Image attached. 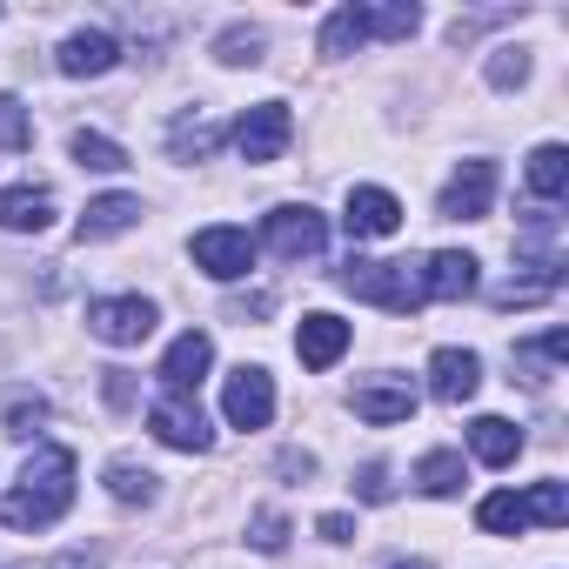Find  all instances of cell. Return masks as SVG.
I'll return each instance as SVG.
<instances>
[{
    "label": "cell",
    "instance_id": "obj_9",
    "mask_svg": "<svg viewBox=\"0 0 569 569\" xmlns=\"http://www.w3.org/2000/svg\"><path fill=\"white\" fill-rule=\"evenodd\" d=\"M489 201H496V168L489 161H462L456 174H449V188H442V221H482L489 214Z\"/></svg>",
    "mask_w": 569,
    "mask_h": 569
},
{
    "label": "cell",
    "instance_id": "obj_25",
    "mask_svg": "<svg viewBox=\"0 0 569 569\" xmlns=\"http://www.w3.org/2000/svg\"><path fill=\"white\" fill-rule=\"evenodd\" d=\"M416 489H422V496H456V489H462V456H456V449H429V456L416 462Z\"/></svg>",
    "mask_w": 569,
    "mask_h": 569
},
{
    "label": "cell",
    "instance_id": "obj_27",
    "mask_svg": "<svg viewBox=\"0 0 569 569\" xmlns=\"http://www.w3.org/2000/svg\"><path fill=\"white\" fill-rule=\"evenodd\" d=\"M422 28V8L416 0H396V8H369V34H382V41H409Z\"/></svg>",
    "mask_w": 569,
    "mask_h": 569
},
{
    "label": "cell",
    "instance_id": "obj_5",
    "mask_svg": "<svg viewBox=\"0 0 569 569\" xmlns=\"http://www.w3.org/2000/svg\"><path fill=\"white\" fill-rule=\"evenodd\" d=\"M289 134H296V121H289V108H281V101H254V108L234 121V148H241V161H254V168L281 161Z\"/></svg>",
    "mask_w": 569,
    "mask_h": 569
},
{
    "label": "cell",
    "instance_id": "obj_22",
    "mask_svg": "<svg viewBox=\"0 0 569 569\" xmlns=\"http://www.w3.org/2000/svg\"><path fill=\"white\" fill-rule=\"evenodd\" d=\"M362 41H369V8H336V14L322 21V54L342 61V54H356Z\"/></svg>",
    "mask_w": 569,
    "mask_h": 569
},
{
    "label": "cell",
    "instance_id": "obj_30",
    "mask_svg": "<svg viewBox=\"0 0 569 569\" xmlns=\"http://www.w3.org/2000/svg\"><path fill=\"white\" fill-rule=\"evenodd\" d=\"M34 141V121H28V108L14 101V94H0V148H8V154H21Z\"/></svg>",
    "mask_w": 569,
    "mask_h": 569
},
{
    "label": "cell",
    "instance_id": "obj_32",
    "mask_svg": "<svg viewBox=\"0 0 569 569\" xmlns=\"http://www.w3.org/2000/svg\"><path fill=\"white\" fill-rule=\"evenodd\" d=\"M248 542H254L261 556H281V549H289V516H274V509H261V516L248 522Z\"/></svg>",
    "mask_w": 569,
    "mask_h": 569
},
{
    "label": "cell",
    "instance_id": "obj_6",
    "mask_svg": "<svg viewBox=\"0 0 569 569\" xmlns=\"http://www.w3.org/2000/svg\"><path fill=\"white\" fill-rule=\"evenodd\" d=\"M194 268L214 274V281H241V274L254 268V241H248V228H228V221L201 228V234H194Z\"/></svg>",
    "mask_w": 569,
    "mask_h": 569
},
{
    "label": "cell",
    "instance_id": "obj_13",
    "mask_svg": "<svg viewBox=\"0 0 569 569\" xmlns=\"http://www.w3.org/2000/svg\"><path fill=\"white\" fill-rule=\"evenodd\" d=\"M462 296H476V254H462V248L429 254L422 261V302H462Z\"/></svg>",
    "mask_w": 569,
    "mask_h": 569
},
{
    "label": "cell",
    "instance_id": "obj_11",
    "mask_svg": "<svg viewBox=\"0 0 569 569\" xmlns=\"http://www.w3.org/2000/svg\"><path fill=\"white\" fill-rule=\"evenodd\" d=\"M342 228H349L356 241H382V234L402 228V201H396L389 188H349V214H342Z\"/></svg>",
    "mask_w": 569,
    "mask_h": 569
},
{
    "label": "cell",
    "instance_id": "obj_40",
    "mask_svg": "<svg viewBox=\"0 0 569 569\" xmlns=\"http://www.w3.org/2000/svg\"><path fill=\"white\" fill-rule=\"evenodd\" d=\"M389 569H429V562H389Z\"/></svg>",
    "mask_w": 569,
    "mask_h": 569
},
{
    "label": "cell",
    "instance_id": "obj_10",
    "mask_svg": "<svg viewBox=\"0 0 569 569\" xmlns=\"http://www.w3.org/2000/svg\"><path fill=\"white\" fill-rule=\"evenodd\" d=\"M54 61H61V74H68V81H101V74L121 61V41H114L108 28H74V34L61 41V54H54Z\"/></svg>",
    "mask_w": 569,
    "mask_h": 569
},
{
    "label": "cell",
    "instance_id": "obj_12",
    "mask_svg": "<svg viewBox=\"0 0 569 569\" xmlns=\"http://www.w3.org/2000/svg\"><path fill=\"white\" fill-rule=\"evenodd\" d=\"M296 356H302V369H336V362L349 356V322L329 316V309L302 316V329H296Z\"/></svg>",
    "mask_w": 569,
    "mask_h": 569
},
{
    "label": "cell",
    "instance_id": "obj_4",
    "mask_svg": "<svg viewBox=\"0 0 569 569\" xmlns=\"http://www.w3.org/2000/svg\"><path fill=\"white\" fill-rule=\"evenodd\" d=\"M154 302L148 296H101L94 309H88V329L108 342V349H134V342H148L154 336Z\"/></svg>",
    "mask_w": 569,
    "mask_h": 569
},
{
    "label": "cell",
    "instance_id": "obj_16",
    "mask_svg": "<svg viewBox=\"0 0 569 569\" xmlns=\"http://www.w3.org/2000/svg\"><path fill=\"white\" fill-rule=\"evenodd\" d=\"M134 221H141V201H134V194H101V201H88V214L74 221V234H81V248H88V241L128 234Z\"/></svg>",
    "mask_w": 569,
    "mask_h": 569
},
{
    "label": "cell",
    "instance_id": "obj_19",
    "mask_svg": "<svg viewBox=\"0 0 569 569\" xmlns=\"http://www.w3.org/2000/svg\"><path fill=\"white\" fill-rule=\"evenodd\" d=\"M356 416H362V422H409V416H416V389H402V382H369V389H356Z\"/></svg>",
    "mask_w": 569,
    "mask_h": 569
},
{
    "label": "cell",
    "instance_id": "obj_37",
    "mask_svg": "<svg viewBox=\"0 0 569 569\" xmlns=\"http://www.w3.org/2000/svg\"><path fill=\"white\" fill-rule=\"evenodd\" d=\"M316 529H322L329 542H356V516H342V509H329V516H322Z\"/></svg>",
    "mask_w": 569,
    "mask_h": 569
},
{
    "label": "cell",
    "instance_id": "obj_39",
    "mask_svg": "<svg viewBox=\"0 0 569 569\" xmlns=\"http://www.w3.org/2000/svg\"><path fill=\"white\" fill-rule=\"evenodd\" d=\"M54 569H101V562H94V556H81V549H68V556H61Z\"/></svg>",
    "mask_w": 569,
    "mask_h": 569
},
{
    "label": "cell",
    "instance_id": "obj_17",
    "mask_svg": "<svg viewBox=\"0 0 569 569\" xmlns=\"http://www.w3.org/2000/svg\"><path fill=\"white\" fill-rule=\"evenodd\" d=\"M469 449H476V462L509 469V462L522 456V429H516L509 416H476V422H469Z\"/></svg>",
    "mask_w": 569,
    "mask_h": 569
},
{
    "label": "cell",
    "instance_id": "obj_35",
    "mask_svg": "<svg viewBox=\"0 0 569 569\" xmlns=\"http://www.w3.org/2000/svg\"><path fill=\"white\" fill-rule=\"evenodd\" d=\"M356 496H362V502H389V496H396V482H389V469H382V462H369V469L356 476Z\"/></svg>",
    "mask_w": 569,
    "mask_h": 569
},
{
    "label": "cell",
    "instance_id": "obj_33",
    "mask_svg": "<svg viewBox=\"0 0 569 569\" xmlns=\"http://www.w3.org/2000/svg\"><path fill=\"white\" fill-rule=\"evenodd\" d=\"M522 81H529V54H522V48H496V61H489V88L509 94V88H522Z\"/></svg>",
    "mask_w": 569,
    "mask_h": 569
},
{
    "label": "cell",
    "instance_id": "obj_34",
    "mask_svg": "<svg viewBox=\"0 0 569 569\" xmlns=\"http://www.w3.org/2000/svg\"><path fill=\"white\" fill-rule=\"evenodd\" d=\"M569 356V329H549L542 342H522L516 349V362H562Z\"/></svg>",
    "mask_w": 569,
    "mask_h": 569
},
{
    "label": "cell",
    "instance_id": "obj_1",
    "mask_svg": "<svg viewBox=\"0 0 569 569\" xmlns=\"http://www.w3.org/2000/svg\"><path fill=\"white\" fill-rule=\"evenodd\" d=\"M74 502V449L61 442H41L21 469V482L0 496V522L8 529H54Z\"/></svg>",
    "mask_w": 569,
    "mask_h": 569
},
{
    "label": "cell",
    "instance_id": "obj_36",
    "mask_svg": "<svg viewBox=\"0 0 569 569\" xmlns=\"http://www.w3.org/2000/svg\"><path fill=\"white\" fill-rule=\"evenodd\" d=\"M274 469H281V476H296V482H309V476H316V456H309V449H281Z\"/></svg>",
    "mask_w": 569,
    "mask_h": 569
},
{
    "label": "cell",
    "instance_id": "obj_31",
    "mask_svg": "<svg viewBox=\"0 0 569 569\" xmlns=\"http://www.w3.org/2000/svg\"><path fill=\"white\" fill-rule=\"evenodd\" d=\"M41 422H48V396H14L8 402V436H41Z\"/></svg>",
    "mask_w": 569,
    "mask_h": 569
},
{
    "label": "cell",
    "instance_id": "obj_7",
    "mask_svg": "<svg viewBox=\"0 0 569 569\" xmlns=\"http://www.w3.org/2000/svg\"><path fill=\"white\" fill-rule=\"evenodd\" d=\"M221 416L234 429H268V416H274V376L254 369V362H241L228 376V389H221Z\"/></svg>",
    "mask_w": 569,
    "mask_h": 569
},
{
    "label": "cell",
    "instance_id": "obj_18",
    "mask_svg": "<svg viewBox=\"0 0 569 569\" xmlns=\"http://www.w3.org/2000/svg\"><path fill=\"white\" fill-rule=\"evenodd\" d=\"M54 221V194L48 188H0V228L8 234H41Z\"/></svg>",
    "mask_w": 569,
    "mask_h": 569
},
{
    "label": "cell",
    "instance_id": "obj_26",
    "mask_svg": "<svg viewBox=\"0 0 569 569\" xmlns=\"http://www.w3.org/2000/svg\"><path fill=\"white\" fill-rule=\"evenodd\" d=\"M214 61H221V68H254V61H261V28L234 21V28L214 41Z\"/></svg>",
    "mask_w": 569,
    "mask_h": 569
},
{
    "label": "cell",
    "instance_id": "obj_8",
    "mask_svg": "<svg viewBox=\"0 0 569 569\" xmlns=\"http://www.w3.org/2000/svg\"><path fill=\"white\" fill-rule=\"evenodd\" d=\"M148 429H154L168 449H181V456H201V449H214V429H208L201 402H188V396H161V402L148 409Z\"/></svg>",
    "mask_w": 569,
    "mask_h": 569
},
{
    "label": "cell",
    "instance_id": "obj_20",
    "mask_svg": "<svg viewBox=\"0 0 569 569\" xmlns=\"http://www.w3.org/2000/svg\"><path fill=\"white\" fill-rule=\"evenodd\" d=\"M108 496H114V502H128V509H148V502L161 496V476L121 456V462H108Z\"/></svg>",
    "mask_w": 569,
    "mask_h": 569
},
{
    "label": "cell",
    "instance_id": "obj_24",
    "mask_svg": "<svg viewBox=\"0 0 569 569\" xmlns=\"http://www.w3.org/2000/svg\"><path fill=\"white\" fill-rule=\"evenodd\" d=\"M529 188H536L542 201H556V194L569 188V148H562V141H542V148L529 154Z\"/></svg>",
    "mask_w": 569,
    "mask_h": 569
},
{
    "label": "cell",
    "instance_id": "obj_3",
    "mask_svg": "<svg viewBox=\"0 0 569 569\" xmlns=\"http://www.w3.org/2000/svg\"><path fill=\"white\" fill-rule=\"evenodd\" d=\"M322 241H329V221H322L309 201H289V208H274V214L261 221V248H268L274 261H316Z\"/></svg>",
    "mask_w": 569,
    "mask_h": 569
},
{
    "label": "cell",
    "instance_id": "obj_14",
    "mask_svg": "<svg viewBox=\"0 0 569 569\" xmlns=\"http://www.w3.org/2000/svg\"><path fill=\"white\" fill-rule=\"evenodd\" d=\"M208 362H214V342H208L201 329H188V336H174V342H168V356H161V369H154V376L168 382V396H188V389L208 376Z\"/></svg>",
    "mask_w": 569,
    "mask_h": 569
},
{
    "label": "cell",
    "instance_id": "obj_29",
    "mask_svg": "<svg viewBox=\"0 0 569 569\" xmlns=\"http://www.w3.org/2000/svg\"><path fill=\"white\" fill-rule=\"evenodd\" d=\"M522 502H529V522H542V529H562V516H569V496H562V482H536Z\"/></svg>",
    "mask_w": 569,
    "mask_h": 569
},
{
    "label": "cell",
    "instance_id": "obj_2",
    "mask_svg": "<svg viewBox=\"0 0 569 569\" xmlns=\"http://www.w3.org/2000/svg\"><path fill=\"white\" fill-rule=\"evenodd\" d=\"M342 289L356 302L389 309V316H416L422 309V268H409V261H349L342 268Z\"/></svg>",
    "mask_w": 569,
    "mask_h": 569
},
{
    "label": "cell",
    "instance_id": "obj_28",
    "mask_svg": "<svg viewBox=\"0 0 569 569\" xmlns=\"http://www.w3.org/2000/svg\"><path fill=\"white\" fill-rule=\"evenodd\" d=\"M74 161H81V168H94V174H121V168H128V154H121L108 134H88V128L74 134Z\"/></svg>",
    "mask_w": 569,
    "mask_h": 569
},
{
    "label": "cell",
    "instance_id": "obj_21",
    "mask_svg": "<svg viewBox=\"0 0 569 569\" xmlns=\"http://www.w3.org/2000/svg\"><path fill=\"white\" fill-rule=\"evenodd\" d=\"M476 522H482V536H522L529 529V502L516 489H496V496H482Z\"/></svg>",
    "mask_w": 569,
    "mask_h": 569
},
{
    "label": "cell",
    "instance_id": "obj_38",
    "mask_svg": "<svg viewBox=\"0 0 569 569\" xmlns=\"http://www.w3.org/2000/svg\"><path fill=\"white\" fill-rule=\"evenodd\" d=\"M108 402H114V409L134 402V376H128V369H108Z\"/></svg>",
    "mask_w": 569,
    "mask_h": 569
},
{
    "label": "cell",
    "instance_id": "obj_15",
    "mask_svg": "<svg viewBox=\"0 0 569 569\" xmlns=\"http://www.w3.org/2000/svg\"><path fill=\"white\" fill-rule=\"evenodd\" d=\"M429 389H436V402H469V396L482 389V356H469V349H436V356H429Z\"/></svg>",
    "mask_w": 569,
    "mask_h": 569
},
{
    "label": "cell",
    "instance_id": "obj_23",
    "mask_svg": "<svg viewBox=\"0 0 569 569\" xmlns=\"http://www.w3.org/2000/svg\"><path fill=\"white\" fill-rule=\"evenodd\" d=\"M168 148H174V161H208V154L221 148V128L201 121V114H181V121L168 128Z\"/></svg>",
    "mask_w": 569,
    "mask_h": 569
}]
</instances>
